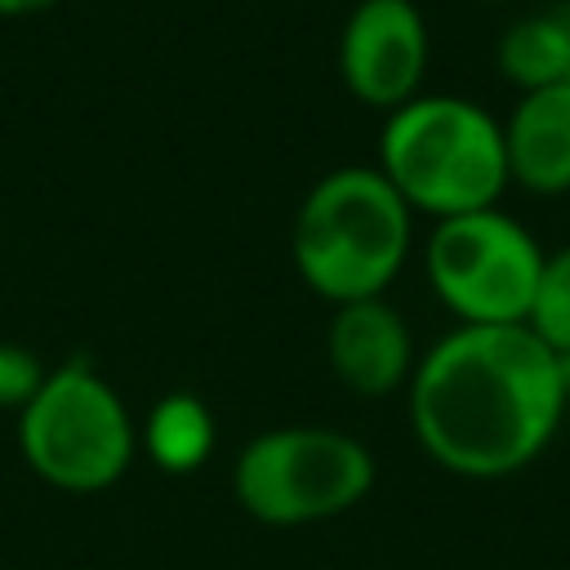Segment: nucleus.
<instances>
[{"label": "nucleus", "instance_id": "obj_9", "mask_svg": "<svg viewBox=\"0 0 570 570\" xmlns=\"http://www.w3.org/2000/svg\"><path fill=\"white\" fill-rule=\"evenodd\" d=\"M503 156L508 183H521L534 196L570 191V80L517 98L503 120Z\"/></svg>", "mask_w": 570, "mask_h": 570}, {"label": "nucleus", "instance_id": "obj_16", "mask_svg": "<svg viewBox=\"0 0 570 570\" xmlns=\"http://www.w3.org/2000/svg\"><path fill=\"white\" fill-rule=\"evenodd\" d=\"M557 370H561V387L570 396V352H557Z\"/></svg>", "mask_w": 570, "mask_h": 570}, {"label": "nucleus", "instance_id": "obj_14", "mask_svg": "<svg viewBox=\"0 0 570 570\" xmlns=\"http://www.w3.org/2000/svg\"><path fill=\"white\" fill-rule=\"evenodd\" d=\"M62 0H0V18H31V13H45Z\"/></svg>", "mask_w": 570, "mask_h": 570}, {"label": "nucleus", "instance_id": "obj_6", "mask_svg": "<svg viewBox=\"0 0 570 570\" xmlns=\"http://www.w3.org/2000/svg\"><path fill=\"white\" fill-rule=\"evenodd\" d=\"M543 249L499 205L436 218L428 236V281L463 325H525Z\"/></svg>", "mask_w": 570, "mask_h": 570}, {"label": "nucleus", "instance_id": "obj_5", "mask_svg": "<svg viewBox=\"0 0 570 570\" xmlns=\"http://www.w3.org/2000/svg\"><path fill=\"white\" fill-rule=\"evenodd\" d=\"M374 485V454L338 428H267L232 463V494L258 525L294 530L343 517Z\"/></svg>", "mask_w": 570, "mask_h": 570}, {"label": "nucleus", "instance_id": "obj_12", "mask_svg": "<svg viewBox=\"0 0 570 570\" xmlns=\"http://www.w3.org/2000/svg\"><path fill=\"white\" fill-rule=\"evenodd\" d=\"M525 325L552 352H570V245L557 254H543V272H539Z\"/></svg>", "mask_w": 570, "mask_h": 570}, {"label": "nucleus", "instance_id": "obj_2", "mask_svg": "<svg viewBox=\"0 0 570 570\" xmlns=\"http://www.w3.org/2000/svg\"><path fill=\"white\" fill-rule=\"evenodd\" d=\"M410 205L379 165H338L321 174L294 209L289 258L303 285L325 303L379 298L410 254Z\"/></svg>", "mask_w": 570, "mask_h": 570}, {"label": "nucleus", "instance_id": "obj_11", "mask_svg": "<svg viewBox=\"0 0 570 570\" xmlns=\"http://www.w3.org/2000/svg\"><path fill=\"white\" fill-rule=\"evenodd\" d=\"M494 58H499V71H503L521 94L570 80L566 36H561V27H557L552 9H548V13H530V18L512 22V27L499 36Z\"/></svg>", "mask_w": 570, "mask_h": 570}, {"label": "nucleus", "instance_id": "obj_3", "mask_svg": "<svg viewBox=\"0 0 570 570\" xmlns=\"http://www.w3.org/2000/svg\"><path fill=\"white\" fill-rule=\"evenodd\" d=\"M379 174L410 209L454 218L499 205L508 187L503 125L459 94H419L387 111Z\"/></svg>", "mask_w": 570, "mask_h": 570}, {"label": "nucleus", "instance_id": "obj_7", "mask_svg": "<svg viewBox=\"0 0 570 570\" xmlns=\"http://www.w3.org/2000/svg\"><path fill=\"white\" fill-rule=\"evenodd\" d=\"M428 76V22L414 0H356L338 31V80L374 107L396 111Z\"/></svg>", "mask_w": 570, "mask_h": 570}, {"label": "nucleus", "instance_id": "obj_13", "mask_svg": "<svg viewBox=\"0 0 570 570\" xmlns=\"http://www.w3.org/2000/svg\"><path fill=\"white\" fill-rule=\"evenodd\" d=\"M45 374H49V365H45L31 347L0 338V410H13V414H18V410L40 392Z\"/></svg>", "mask_w": 570, "mask_h": 570}, {"label": "nucleus", "instance_id": "obj_8", "mask_svg": "<svg viewBox=\"0 0 570 570\" xmlns=\"http://www.w3.org/2000/svg\"><path fill=\"white\" fill-rule=\"evenodd\" d=\"M325 361L334 379L356 396H387L414 374V343L405 316L379 294L338 303L325 330Z\"/></svg>", "mask_w": 570, "mask_h": 570}, {"label": "nucleus", "instance_id": "obj_1", "mask_svg": "<svg viewBox=\"0 0 570 570\" xmlns=\"http://www.w3.org/2000/svg\"><path fill=\"white\" fill-rule=\"evenodd\" d=\"M566 410L557 352L530 325H459L410 374V428L459 476L525 468Z\"/></svg>", "mask_w": 570, "mask_h": 570}, {"label": "nucleus", "instance_id": "obj_4", "mask_svg": "<svg viewBox=\"0 0 570 570\" xmlns=\"http://www.w3.org/2000/svg\"><path fill=\"white\" fill-rule=\"evenodd\" d=\"M138 450V423L120 392L89 365H53L40 392L18 410V454L62 494L111 490Z\"/></svg>", "mask_w": 570, "mask_h": 570}, {"label": "nucleus", "instance_id": "obj_15", "mask_svg": "<svg viewBox=\"0 0 570 570\" xmlns=\"http://www.w3.org/2000/svg\"><path fill=\"white\" fill-rule=\"evenodd\" d=\"M552 18H557V27H561V36H566V53H570V0L552 4Z\"/></svg>", "mask_w": 570, "mask_h": 570}, {"label": "nucleus", "instance_id": "obj_10", "mask_svg": "<svg viewBox=\"0 0 570 570\" xmlns=\"http://www.w3.org/2000/svg\"><path fill=\"white\" fill-rule=\"evenodd\" d=\"M214 436H218V423H214L209 405L191 392H169L147 410L138 445L147 450V459L160 472L183 476V472H196L209 459Z\"/></svg>", "mask_w": 570, "mask_h": 570}]
</instances>
